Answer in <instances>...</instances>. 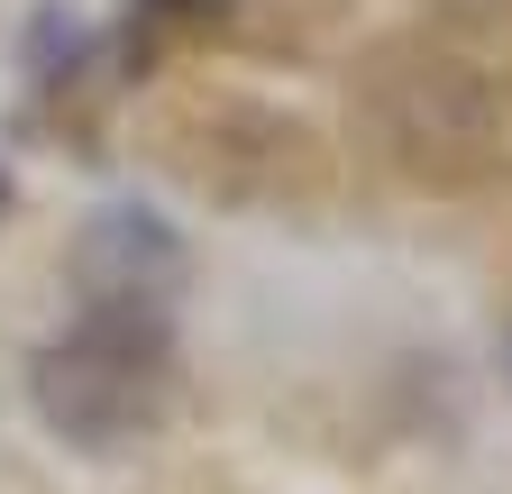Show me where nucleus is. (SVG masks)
Returning <instances> with one entry per match:
<instances>
[{
    "instance_id": "2",
    "label": "nucleus",
    "mask_w": 512,
    "mask_h": 494,
    "mask_svg": "<svg viewBox=\"0 0 512 494\" xmlns=\"http://www.w3.org/2000/svg\"><path fill=\"white\" fill-rule=\"evenodd\" d=\"M366 110H375L384 147L421 174H439V183H458L467 165L494 156V101H485L476 65L448 46H421V37L384 46L375 74H366Z\"/></svg>"
},
{
    "instance_id": "4",
    "label": "nucleus",
    "mask_w": 512,
    "mask_h": 494,
    "mask_svg": "<svg viewBox=\"0 0 512 494\" xmlns=\"http://www.w3.org/2000/svg\"><path fill=\"white\" fill-rule=\"evenodd\" d=\"M138 10H165V19H211V10H229V0H138Z\"/></svg>"
},
{
    "instance_id": "3",
    "label": "nucleus",
    "mask_w": 512,
    "mask_h": 494,
    "mask_svg": "<svg viewBox=\"0 0 512 494\" xmlns=\"http://www.w3.org/2000/svg\"><path fill=\"white\" fill-rule=\"evenodd\" d=\"M74 275H83V302H165V284L183 275V247L147 211H101L74 247Z\"/></svg>"
},
{
    "instance_id": "5",
    "label": "nucleus",
    "mask_w": 512,
    "mask_h": 494,
    "mask_svg": "<svg viewBox=\"0 0 512 494\" xmlns=\"http://www.w3.org/2000/svg\"><path fill=\"white\" fill-rule=\"evenodd\" d=\"M0 202H10V183H0Z\"/></svg>"
},
{
    "instance_id": "1",
    "label": "nucleus",
    "mask_w": 512,
    "mask_h": 494,
    "mask_svg": "<svg viewBox=\"0 0 512 494\" xmlns=\"http://www.w3.org/2000/svg\"><path fill=\"white\" fill-rule=\"evenodd\" d=\"M174 394H183V348H174L165 302H83L28 366L37 421L92 458L156 440L174 421Z\"/></svg>"
}]
</instances>
